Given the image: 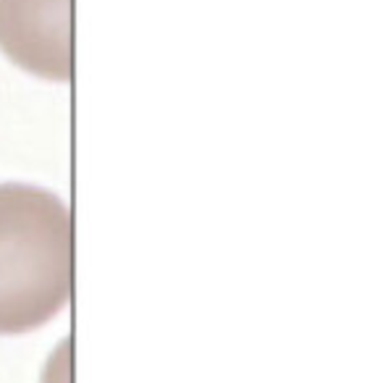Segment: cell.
I'll use <instances>...</instances> for the list:
<instances>
[{"label": "cell", "instance_id": "cell-1", "mask_svg": "<svg viewBox=\"0 0 380 383\" xmlns=\"http://www.w3.org/2000/svg\"><path fill=\"white\" fill-rule=\"evenodd\" d=\"M74 226L58 194L0 184V336L50 323L71 299Z\"/></svg>", "mask_w": 380, "mask_h": 383}, {"label": "cell", "instance_id": "cell-2", "mask_svg": "<svg viewBox=\"0 0 380 383\" xmlns=\"http://www.w3.org/2000/svg\"><path fill=\"white\" fill-rule=\"evenodd\" d=\"M74 0H0V50L40 79L68 81L74 66Z\"/></svg>", "mask_w": 380, "mask_h": 383}]
</instances>
